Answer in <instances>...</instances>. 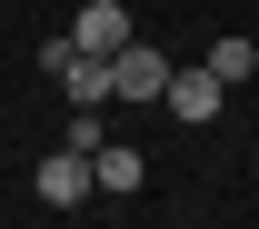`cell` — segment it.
I'll return each instance as SVG.
<instances>
[{
    "instance_id": "7a4b0ae2",
    "label": "cell",
    "mask_w": 259,
    "mask_h": 229,
    "mask_svg": "<svg viewBox=\"0 0 259 229\" xmlns=\"http://www.w3.org/2000/svg\"><path fill=\"white\" fill-rule=\"evenodd\" d=\"M140 40V20H130V0H90V10H70V50H130Z\"/></svg>"
},
{
    "instance_id": "5b68a950",
    "label": "cell",
    "mask_w": 259,
    "mask_h": 229,
    "mask_svg": "<svg viewBox=\"0 0 259 229\" xmlns=\"http://www.w3.org/2000/svg\"><path fill=\"white\" fill-rule=\"evenodd\" d=\"M140 179H150V160H140L130 140H100V150H90V190H110V199H130V190H140Z\"/></svg>"
},
{
    "instance_id": "8992f818",
    "label": "cell",
    "mask_w": 259,
    "mask_h": 229,
    "mask_svg": "<svg viewBox=\"0 0 259 229\" xmlns=\"http://www.w3.org/2000/svg\"><path fill=\"white\" fill-rule=\"evenodd\" d=\"M209 70H220L229 90H239V80H249V70H259V40H220V50H209Z\"/></svg>"
},
{
    "instance_id": "3957f363",
    "label": "cell",
    "mask_w": 259,
    "mask_h": 229,
    "mask_svg": "<svg viewBox=\"0 0 259 229\" xmlns=\"http://www.w3.org/2000/svg\"><path fill=\"white\" fill-rule=\"evenodd\" d=\"M169 60L150 50V40H130V50H110V100H160Z\"/></svg>"
},
{
    "instance_id": "277c9868",
    "label": "cell",
    "mask_w": 259,
    "mask_h": 229,
    "mask_svg": "<svg viewBox=\"0 0 259 229\" xmlns=\"http://www.w3.org/2000/svg\"><path fill=\"white\" fill-rule=\"evenodd\" d=\"M30 179H40V199H50V209H80V199H90V160H80V150H50Z\"/></svg>"
},
{
    "instance_id": "6da1fadb",
    "label": "cell",
    "mask_w": 259,
    "mask_h": 229,
    "mask_svg": "<svg viewBox=\"0 0 259 229\" xmlns=\"http://www.w3.org/2000/svg\"><path fill=\"white\" fill-rule=\"evenodd\" d=\"M160 110L180 120V130H199V120H220V110H229V80H220L209 60H199V70H169V80H160Z\"/></svg>"
}]
</instances>
